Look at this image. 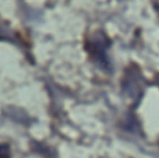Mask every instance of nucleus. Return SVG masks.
<instances>
[{"label": "nucleus", "mask_w": 159, "mask_h": 158, "mask_svg": "<svg viewBox=\"0 0 159 158\" xmlns=\"http://www.w3.org/2000/svg\"><path fill=\"white\" fill-rule=\"evenodd\" d=\"M157 83H158V85H159V76H158V77H157Z\"/></svg>", "instance_id": "f257e3e1"}]
</instances>
